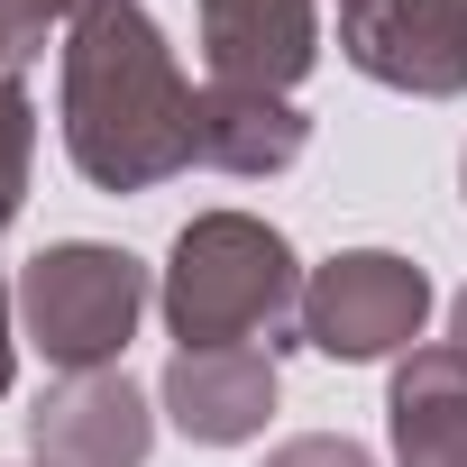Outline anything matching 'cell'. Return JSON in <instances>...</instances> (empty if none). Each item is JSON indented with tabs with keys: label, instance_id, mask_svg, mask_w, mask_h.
<instances>
[{
	"label": "cell",
	"instance_id": "cell-1",
	"mask_svg": "<svg viewBox=\"0 0 467 467\" xmlns=\"http://www.w3.org/2000/svg\"><path fill=\"white\" fill-rule=\"evenodd\" d=\"M56 119L92 192H156L202 165V92L147 0H101L65 28Z\"/></svg>",
	"mask_w": 467,
	"mask_h": 467
},
{
	"label": "cell",
	"instance_id": "cell-2",
	"mask_svg": "<svg viewBox=\"0 0 467 467\" xmlns=\"http://www.w3.org/2000/svg\"><path fill=\"white\" fill-rule=\"evenodd\" d=\"M156 312L174 348H303V257L257 211H192L165 248Z\"/></svg>",
	"mask_w": 467,
	"mask_h": 467
},
{
	"label": "cell",
	"instance_id": "cell-3",
	"mask_svg": "<svg viewBox=\"0 0 467 467\" xmlns=\"http://www.w3.org/2000/svg\"><path fill=\"white\" fill-rule=\"evenodd\" d=\"M156 303V275L110 248V239H56L19 266V339L56 367V376H83V367H119L138 321Z\"/></svg>",
	"mask_w": 467,
	"mask_h": 467
},
{
	"label": "cell",
	"instance_id": "cell-4",
	"mask_svg": "<svg viewBox=\"0 0 467 467\" xmlns=\"http://www.w3.org/2000/svg\"><path fill=\"white\" fill-rule=\"evenodd\" d=\"M421 330H431V275L394 248H339L330 266L303 275V348L339 367L412 358Z\"/></svg>",
	"mask_w": 467,
	"mask_h": 467
},
{
	"label": "cell",
	"instance_id": "cell-5",
	"mask_svg": "<svg viewBox=\"0 0 467 467\" xmlns=\"http://www.w3.org/2000/svg\"><path fill=\"white\" fill-rule=\"evenodd\" d=\"M339 56L412 101H467V0H339Z\"/></svg>",
	"mask_w": 467,
	"mask_h": 467
},
{
	"label": "cell",
	"instance_id": "cell-6",
	"mask_svg": "<svg viewBox=\"0 0 467 467\" xmlns=\"http://www.w3.org/2000/svg\"><path fill=\"white\" fill-rule=\"evenodd\" d=\"M28 449L47 467H147L156 449V403L129 385V367H83L56 376L28 412Z\"/></svg>",
	"mask_w": 467,
	"mask_h": 467
},
{
	"label": "cell",
	"instance_id": "cell-7",
	"mask_svg": "<svg viewBox=\"0 0 467 467\" xmlns=\"http://www.w3.org/2000/svg\"><path fill=\"white\" fill-rule=\"evenodd\" d=\"M202 74L239 92H294L321 65V0H192Z\"/></svg>",
	"mask_w": 467,
	"mask_h": 467
},
{
	"label": "cell",
	"instance_id": "cell-8",
	"mask_svg": "<svg viewBox=\"0 0 467 467\" xmlns=\"http://www.w3.org/2000/svg\"><path fill=\"white\" fill-rule=\"evenodd\" d=\"M156 412L202 449L257 440L275 421V348H174L156 376Z\"/></svg>",
	"mask_w": 467,
	"mask_h": 467
},
{
	"label": "cell",
	"instance_id": "cell-9",
	"mask_svg": "<svg viewBox=\"0 0 467 467\" xmlns=\"http://www.w3.org/2000/svg\"><path fill=\"white\" fill-rule=\"evenodd\" d=\"M385 431H394V467H467V348L421 339L412 358H394Z\"/></svg>",
	"mask_w": 467,
	"mask_h": 467
},
{
	"label": "cell",
	"instance_id": "cell-10",
	"mask_svg": "<svg viewBox=\"0 0 467 467\" xmlns=\"http://www.w3.org/2000/svg\"><path fill=\"white\" fill-rule=\"evenodd\" d=\"M312 147V110L294 92H239V83H202V165L211 174H285Z\"/></svg>",
	"mask_w": 467,
	"mask_h": 467
},
{
	"label": "cell",
	"instance_id": "cell-11",
	"mask_svg": "<svg viewBox=\"0 0 467 467\" xmlns=\"http://www.w3.org/2000/svg\"><path fill=\"white\" fill-rule=\"evenodd\" d=\"M28 165H37V101L28 83H0V229L28 202Z\"/></svg>",
	"mask_w": 467,
	"mask_h": 467
},
{
	"label": "cell",
	"instance_id": "cell-12",
	"mask_svg": "<svg viewBox=\"0 0 467 467\" xmlns=\"http://www.w3.org/2000/svg\"><path fill=\"white\" fill-rule=\"evenodd\" d=\"M47 37H65L37 0H0V83H19L37 56H47Z\"/></svg>",
	"mask_w": 467,
	"mask_h": 467
},
{
	"label": "cell",
	"instance_id": "cell-13",
	"mask_svg": "<svg viewBox=\"0 0 467 467\" xmlns=\"http://www.w3.org/2000/svg\"><path fill=\"white\" fill-rule=\"evenodd\" d=\"M266 467H376V449H358L348 431H303V440H275Z\"/></svg>",
	"mask_w": 467,
	"mask_h": 467
},
{
	"label": "cell",
	"instance_id": "cell-14",
	"mask_svg": "<svg viewBox=\"0 0 467 467\" xmlns=\"http://www.w3.org/2000/svg\"><path fill=\"white\" fill-rule=\"evenodd\" d=\"M10 376H19V294L0 285V403H10Z\"/></svg>",
	"mask_w": 467,
	"mask_h": 467
},
{
	"label": "cell",
	"instance_id": "cell-15",
	"mask_svg": "<svg viewBox=\"0 0 467 467\" xmlns=\"http://www.w3.org/2000/svg\"><path fill=\"white\" fill-rule=\"evenodd\" d=\"M449 348H467V285H458V303H449Z\"/></svg>",
	"mask_w": 467,
	"mask_h": 467
},
{
	"label": "cell",
	"instance_id": "cell-16",
	"mask_svg": "<svg viewBox=\"0 0 467 467\" xmlns=\"http://www.w3.org/2000/svg\"><path fill=\"white\" fill-rule=\"evenodd\" d=\"M458 192H467V156H458Z\"/></svg>",
	"mask_w": 467,
	"mask_h": 467
},
{
	"label": "cell",
	"instance_id": "cell-17",
	"mask_svg": "<svg viewBox=\"0 0 467 467\" xmlns=\"http://www.w3.org/2000/svg\"><path fill=\"white\" fill-rule=\"evenodd\" d=\"M28 467H47V458H28Z\"/></svg>",
	"mask_w": 467,
	"mask_h": 467
}]
</instances>
